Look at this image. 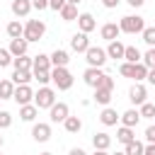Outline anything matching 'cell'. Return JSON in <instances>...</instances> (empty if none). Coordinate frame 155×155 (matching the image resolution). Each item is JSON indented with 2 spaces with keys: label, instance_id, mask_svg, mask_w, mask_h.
<instances>
[{
  "label": "cell",
  "instance_id": "ffe728a7",
  "mask_svg": "<svg viewBox=\"0 0 155 155\" xmlns=\"http://www.w3.org/2000/svg\"><path fill=\"white\" fill-rule=\"evenodd\" d=\"M92 145H94V150H109V145H111V136L104 133V131H99V133L92 136Z\"/></svg>",
  "mask_w": 155,
  "mask_h": 155
},
{
  "label": "cell",
  "instance_id": "f5cc1de1",
  "mask_svg": "<svg viewBox=\"0 0 155 155\" xmlns=\"http://www.w3.org/2000/svg\"><path fill=\"white\" fill-rule=\"evenodd\" d=\"M2 143H5V140H2V136H0V148H2Z\"/></svg>",
  "mask_w": 155,
  "mask_h": 155
},
{
  "label": "cell",
  "instance_id": "f35d334b",
  "mask_svg": "<svg viewBox=\"0 0 155 155\" xmlns=\"http://www.w3.org/2000/svg\"><path fill=\"white\" fill-rule=\"evenodd\" d=\"M143 63H145L148 68H155V48H148V51H145V56H143Z\"/></svg>",
  "mask_w": 155,
  "mask_h": 155
},
{
  "label": "cell",
  "instance_id": "52a82bcc",
  "mask_svg": "<svg viewBox=\"0 0 155 155\" xmlns=\"http://www.w3.org/2000/svg\"><path fill=\"white\" fill-rule=\"evenodd\" d=\"M48 116H51V124H63L68 116H70V109L65 102H56L51 109H48Z\"/></svg>",
  "mask_w": 155,
  "mask_h": 155
},
{
  "label": "cell",
  "instance_id": "ab89813d",
  "mask_svg": "<svg viewBox=\"0 0 155 155\" xmlns=\"http://www.w3.org/2000/svg\"><path fill=\"white\" fill-rule=\"evenodd\" d=\"M97 90H114V78H109V75H104Z\"/></svg>",
  "mask_w": 155,
  "mask_h": 155
},
{
  "label": "cell",
  "instance_id": "f6af8a7d",
  "mask_svg": "<svg viewBox=\"0 0 155 155\" xmlns=\"http://www.w3.org/2000/svg\"><path fill=\"white\" fill-rule=\"evenodd\" d=\"M143 155H155V143H148L145 150H143Z\"/></svg>",
  "mask_w": 155,
  "mask_h": 155
},
{
  "label": "cell",
  "instance_id": "d6986e66",
  "mask_svg": "<svg viewBox=\"0 0 155 155\" xmlns=\"http://www.w3.org/2000/svg\"><path fill=\"white\" fill-rule=\"evenodd\" d=\"M119 119H121V114H116V109H111V107H104L102 114H99V121H102L104 126H116Z\"/></svg>",
  "mask_w": 155,
  "mask_h": 155
},
{
  "label": "cell",
  "instance_id": "d4e9b609",
  "mask_svg": "<svg viewBox=\"0 0 155 155\" xmlns=\"http://www.w3.org/2000/svg\"><path fill=\"white\" fill-rule=\"evenodd\" d=\"M29 80H34L31 70H15L12 73V82L15 85H29Z\"/></svg>",
  "mask_w": 155,
  "mask_h": 155
},
{
  "label": "cell",
  "instance_id": "e575fe53",
  "mask_svg": "<svg viewBox=\"0 0 155 155\" xmlns=\"http://www.w3.org/2000/svg\"><path fill=\"white\" fill-rule=\"evenodd\" d=\"M140 119H155V104H150V102H145V104H140Z\"/></svg>",
  "mask_w": 155,
  "mask_h": 155
},
{
  "label": "cell",
  "instance_id": "7dc6e473",
  "mask_svg": "<svg viewBox=\"0 0 155 155\" xmlns=\"http://www.w3.org/2000/svg\"><path fill=\"white\" fill-rule=\"evenodd\" d=\"M126 2H128L131 7H143V5H145V0H126Z\"/></svg>",
  "mask_w": 155,
  "mask_h": 155
},
{
  "label": "cell",
  "instance_id": "f546056e",
  "mask_svg": "<svg viewBox=\"0 0 155 155\" xmlns=\"http://www.w3.org/2000/svg\"><path fill=\"white\" fill-rule=\"evenodd\" d=\"M124 61H126V63H140V61H143V53H140V51H138L136 46H126Z\"/></svg>",
  "mask_w": 155,
  "mask_h": 155
},
{
  "label": "cell",
  "instance_id": "681fc988",
  "mask_svg": "<svg viewBox=\"0 0 155 155\" xmlns=\"http://www.w3.org/2000/svg\"><path fill=\"white\" fill-rule=\"evenodd\" d=\"M92 155H109V153H107V150H94Z\"/></svg>",
  "mask_w": 155,
  "mask_h": 155
},
{
  "label": "cell",
  "instance_id": "c3c4849f",
  "mask_svg": "<svg viewBox=\"0 0 155 155\" xmlns=\"http://www.w3.org/2000/svg\"><path fill=\"white\" fill-rule=\"evenodd\" d=\"M68 155H87V153H85L82 148H70V153H68Z\"/></svg>",
  "mask_w": 155,
  "mask_h": 155
},
{
  "label": "cell",
  "instance_id": "30bf717a",
  "mask_svg": "<svg viewBox=\"0 0 155 155\" xmlns=\"http://www.w3.org/2000/svg\"><path fill=\"white\" fill-rule=\"evenodd\" d=\"M128 99L136 104V107H140V104H145L148 102V90H145V85H140V82H136L131 90H128Z\"/></svg>",
  "mask_w": 155,
  "mask_h": 155
},
{
  "label": "cell",
  "instance_id": "277c9868",
  "mask_svg": "<svg viewBox=\"0 0 155 155\" xmlns=\"http://www.w3.org/2000/svg\"><path fill=\"white\" fill-rule=\"evenodd\" d=\"M44 34H46V24H44L41 19H29V22L24 24V39H27L29 44L39 41Z\"/></svg>",
  "mask_w": 155,
  "mask_h": 155
},
{
  "label": "cell",
  "instance_id": "ba28073f",
  "mask_svg": "<svg viewBox=\"0 0 155 155\" xmlns=\"http://www.w3.org/2000/svg\"><path fill=\"white\" fill-rule=\"evenodd\" d=\"M19 107H24V104H31L34 102V90L29 87V85H17L15 87V97H12Z\"/></svg>",
  "mask_w": 155,
  "mask_h": 155
},
{
  "label": "cell",
  "instance_id": "cb8c5ba5",
  "mask_svg": "<svg viewBox=\"0 0 155 155\" xmlns=\"http://www.w3.org/2000/svg\"><path fill=\"white\" fill-rule=\"evenodd\" d=\"M53 65H51V56H46V53H39V56H34V68L31 70H51Z\"/></svg>",
  "mask_w": 155,
  "mask_h": 155
},
{
  "label": "cell",
  "instance_id": "83f0119b",
  "mask_svg": "<svg viewBox=\"0 0 155 155\" xmlns=\"http://www.w3.org/2000/svg\"><path fill=\"white\" fill-rule=\"evenodd\" d=\"M63 128H65L68 133H80V128H82L80 116H68V119L63 121Z\"/></svg>",
  "mask_w": 155,
  "mask_h": 155
},
{
  "label": "cell",
  "instance_id": "836d02e7",
  "mask_svg": "<svg viewBox=\"0 0 155 155\" xmlns=\"http://www.w3.org/2000/svg\"><path fill=\"white\" fill-rule=\"evenodd\" d=\"M34 73V80L41 85V87H46L48 82H51V70H31Z\"/></svg>",
  "mask_w": 155,
  "mask_h": 155
},
{
  "label": "cell",
  "instance_id": "4fadbf2b",
  "mask_svg": "<svg viewBox=\"0 0 155 155\" xmlns=\"http://www.w3.org/2000/svg\"><path fill=\"white\" fill-rule=\"evenodd\" d=\"M99 34H102V39H104V41H116V39H119V34H121V27H119V24H114V22H107V24H102Z\"/></svg>",
  "mask_w": 155,
  "mask_h": 155
},
{
  "label": "cell",
  "instance_id": "816d5d0a",
  "mask_svg": "<svg viewBox=\"0 0 155 155\" xmlns=\"http://www.w3.org/2000/svg\"><path fill=\"white\" fill-rule=\"evenodd\" d=\"M114 155H126V153H124V150H121V153H114Z\"/></svg>",
  "mask_w": 155,
  "mask_h": 155
},
{
  "label": "cell",
  "instance_id": "4dcf8cb0",
  "mask_svg": "<svg viewBox=\"0 0 155 155\" xmlns=\"http://www.w3.org/2000/svg\"><path fill=\"white\" fill-rule=\"evenodd\" d=\"M12 65H15V70H31V68H34V58H29V56H19V58L12 61Z\"/></svg>",
  "mask_w": 155,
  "mask_h": 155
},
{
  "label": "cell",
  "instance_id": "e0dca14e",
  "mask_svg": "<svg viewBox=\"0 0 155 155\" xmlns=\"http://www.w3.org/2000/svg\"><path fill=\"white\" fill-rule=\"evenodd\" d=\"M140 121V111L138 109H126L121 114V126H128V128H136Z\"/></svg>",
  "mask_w": 155,
  "mask_h": 155
},
{
  "label": "cell",
  "instance_id": "4316f807",
  "mask_svg": "<svg viewBox=\"0 0 155 155\" xmlns=\"http://www.w3.org/2000/svg\"><path fill=\"white\" fill-rule=\"evenodd\" d=\"M15 82L12 80H0V99H12L15 97Z\"/></svg>",
  "mask_w": 155,
  "mask_h": 155
},
{
  "label": "cell",
  "instance_id": "7a4b0ae2",
  "mask_svg": "<svg viewBox=\"0 0 155 155\" xmlns=\"http://www.w3.org/2000/svg\"><path fill=\"white\" fill-rule=\"evenodd\" d=\"M119 27H121L124 34H143V29H145V19H143L140 15H126V17H121Z\"/></svg>",
  "mask_w": 155,
  "mask_h": 155
},
{
  "label": "cell",
  "instance_id": "b9f144b4",
  "mask_svg": "<svg viewBox=\"0 0 155 155\" xmlns=\"http://www.w3.org/2000/svg\"><path fill=\"white\" fill-rule=\"evenodd\" d=\"M48 2H51V0H31L34 10H39V12H41V10H48Z\"/></svg>",
  "mask_w": 155,
  "mask_h": 155
},
{
  "label": "cell",
  "instance_id": "44dd1931",
  "mask_svg": "<svg viewBox=\"0 0 155 155\" xmlns=\"http://www.w3.org/2000/svg\"><path fill=\"white\" fill-rule=\"evenodd\" d=\"M5 31H7L10 39H22V36H24V24H22L19 19H12V22H7Z\"/></svg>",
  "mask_w": 155,
  "mask_h": 155
},
{
  "label": "cell",
  "instance_id": "74e56055",
  "mask_svg": "<svg viewBox=\"0 0 155 155\" xmlns=\"http://www.w3.org/2000/svg\"><path fill=\"white\" fill-rule=\"evenodd\" d=\"M12 126V114L10 111H0V128H10Z\"/></svg>",
  "mask_w": 155,
  "mask_h": 155
},
{
  "label": "cell",
  "instance_id": "7bdbcfd3",
  "mask_svg": "<svg viewBox=\"0 0 155 155\" xmlns=\"http://www.w3.org/2000/svg\"><path fill=\"white\" fill-rule=\"evenodd\" d=\"M145 143H155V124L145 128Z\"/></svg>",
  "mask_w": 155,
  "mask_h": 155
},
{
  "label": "cell",
  "instance_id": "db71d44e",
  "mask_svg": "<svg viewBox=\"0 0 155 155\" xmlns=\"http://www.w3.org/2000/svg\"><path fill=\"white\" fill-rule=\"evenodd\" d=\"M41 155H53V153H41Z\"/></svg>",
  "mask_w": 155,
  "mask_h": 155
},
{
  "label": "cell",
  "instance_id": "5b68a950",
  "mask_svg": "<svg viewBox=\"0 0 155 155\" xmlns=\"http://www.w3.org/2000/svg\"><path fill=\"white\" fill-rule=\"evenodd\" d=\"M51 82L58 90H70L73 87V75L68 68H51Z\"/></svg>",
  "mask_w": 155,
  "mask_h": 155
},
{
  "label": "cell",
  "instance_id": "d6a6232c",
  "mask_svg": "<svg viewBox=\"0 0 155 155\" xmlns=\"http://www.w3.org/2000/svg\"><path fill=\"white\" fill-rule=\"evenodd\" d=\"M143 150H145V145L140 140H131L128 145H124V153L126 155H143Z\"/></svg>",
  "mask_w": 155,
  "mask_h": 155
},
{
  "label": "cell",
  "instance_id": "8992f818",
  "mask_svg": "<svg viewBox=\"0 0 155 155\" xmlns=\"http://www.w3.org/2000/svg\"><path fill=\"white\" fill-rule=\"evenodd\" d=\"M107 51L104 48H99V46H90L87 51H85V61H87V68H102L104 63H107Z\"/></svg>",
  "mask_w": 155,
  "mask_h": 155
},
{
  "label": "cell",
  "instance_id": "484cf974",
  "mask_svg": "<svg viewBox=\"0 0 155 155\" xmlns=\"http://www.w3.org/2000/svg\"><path fill=\"white\" fill-rule=\"evenodd\" d=\"M36 114H39L36 104H24V107H19V119H22V121H34Z\"/></svg>",
  "mask_w": 155,
  "mask_h": 155
},
{
  "label": "cell",
  "instance_id": "5bb4252c",
  "mask_svg": "<svg viewBox=\"0 0 155 155\" xmlns=\"http://www.w3.org/2000/svg\"><path fill=\"white\" fill-rule=\"evenodd\" d=\"M31 0H12V5H10V10H12V15L15 17H27L29 12H31Z\"/></svg>",
  "mask_w": 155,
  "mask_h": 155
},
{
  "label": "cell",
  "instance_id": "2e32d148",
  "mask_svg": "<svg viewBox=\"0 0 155 155\" xmlns=\"http://www.w3.org/2000/svg\"><path fill=\"white\" fill-rule=\"evenodd\" d=\"M78 27H80L82 34H90V31L97 27V22H94V17H92L90 12H80V17H78Z\"/></svg>",
  "mask_w": 155,
  "mask_h": 155
},
{
  "label": "cell",
  "instance_id": "1f68e13d",
  "mask_svg": "<svg viewBox=\"0 0 155 155\" xmlns=\"http://www.w3.org/2000/svg\"><path fill=\"white\" fill-rule=\"evenodd\" d=\"M94 102L102 107H109L111 102V90H94Z\"/></svg>",
  "mask_w": 155,
  "mask_h": 155
},
{
  "label": "cell",
  "instance_id": "ee69618b",
  "mask_svg": "<svg viewBox=\"0 0 155 155\" xmlns=\"http://www.w3.org/2000/svg\"><path fill=\"white\" fill-rule=\"evenodd\" d=\"M102 5H104L107 10H114V7L119 5V0H102Z\"/></svg>",
  "mask_w": 155,
  "mask_h": 155
},
{
  "label": "cell",
  "instance_id": "8fae6325",
  "mask_svg": "<svg viewBox=\"0 0 155 155\" xmlns=\"http://www.w3.org/2000/svg\"><path fill=\"white\" fill-rule=\"evenodd\" d=\"M31 138L36 140V143H46L48 138H51V124H34L31 126Z\"/></svg>",
  "mask_w": 155,
  "mask_h": 155
},
{
  "label": "cell",
  "instance_id": "8d00e7d4",
  "mask_svg": "<svg viewBox=\"0 0 155 155\" xmlns=\"http://www.w3.org/2000/svg\"><path fill=\"white\" fill-rule=\"evenodd\" d=\"M12 53H10V48H0V68H7V65H12Z\"/></svg>",
  "mask_w": 155,
  "mask_h": 155
},
{
  "label": "cell",
  "instance_id": "d590c367",
  "mask_svg": "<svg viewBox=\"0 0 155 155\" xmlns=\"http://www.w3.org/2000/svg\"><path fill=\"white\" fill-rule=\"evenodd\" d=\"M143 41H145L150 48H155V27H145V29H143Z\"/></svg>",
  "mask_w": 155,
  "mask_h": 155
},
{
  "label": "cell",
  "instance_id": "f1b7e54d",
  "mask_svg": "<svg viewBox=\"0 0 155 155\" xmlns=\"http://www.w3.org/2000/svg\"><path fill=\"white\" fill-rule=\"evenodd\" d=\"M78 17H80V15H78V5H70V2H68V5L61 10V19H63V22H73V19H78Z\"/></svg>",
  "mask_w": 155,
  "mask_h": 155
},
{
  "label": "cell",
  "instance_id": "9a60e30c",
  "mask_svg": "<svg viewBox=\"0 0 155 155\" xmlns=\"http://www.w3.org/2000/svg\"><path fill=\"white\" fill-rule=\"evenodd\" d=\"M27 48H29V41L22 36V39H12L10 41V53L12 58H19V56H27Z\"/></svg>",
  "mask_w": 155,
  "mask_h": 155
},
{
  "label": "cell",
  "instance_id": "603a6c76",
  "mask_svg": "<svg viewBox=\"0 0 155 155\" xmlns=\"http://www.w3.org/2000/svg\"><path fill=\"white\" fill-rule=\"evenodd\" d=\"M116 140H119V143H124V145H128L131 140H136V131H133V128H128V126H121V128L116 131Z\"/></svg>",
  "mask_w": 155,
  "mask_h": 155
},
{
  "label": "cell",
  "instance_id": "9c48e42d",
  "mask_svg": "<svg viewBox=\"0 0 155 155\" xmlns=\"http://www.w3.org/2000/svg\"><path fill=\"white\" fill-rule=\"evenodd\" d=\"M104 75H107V73H104L102 68H87V70L82 73V80H85V85H90L92 90H97Z\"/></svg>",
  "mask_w": 155,
  "mask_h": 155
},
{
  "label": "cell",
  "instance_id": "7c38bea8",
  "mask_svg": "<svg viewBox=\"0 0 155 155\" xmlns=\"http://www.w3.org/2000/svg\"><path fill=\"white\" fill-rule=\"evenodd\" d=\"M70 48H73L75 53H85V51L90 48V39H87V34H82V31L73 34V39H70Z\"/></svg>",
  "mask_w": 155,
  "mask_h": 155
},
{
  "label": "cell",
  "instance_id": "60d3db41",
  "mask_svg": "<svg viewBox=\"0 0 155 155\" xmlns=\"http://www.w3.org/2000/svg\"><path fill=\"white\" fill-rule=\"evenodd\" d=\"M65 5H68V0H51V2H48V10H56V12H61Z\"/></svg>",
  "mask_w": 155,
  "mask_h": 155
},
{
  "label": "cell",
  "instance_id": "f907efd6",
  "mask_svg": "<svg viewBox=\"0 0 155 155\" xmlns=\"http://www.w3.org/2000/svg\"><path fill=\"white\" fill-rule=\"evenodd\" d=\"M68 2H70V5H78V2H82V0H68Z\"/></svg>",
  "mask_w": 155,
  "mask_h": 155
},
{
  "label": "cell",
  "instance_id": "7402d4cb",
  "mask_svg": "<svg viewBox=\"0 0 155 155\" xmlns=\"http://www.w3.org/2000/svg\"><path fill=\"white\" fill-rule=\"evenodd\" d=\"M124 53H126V46L116 39V41H109V46H107V56L109 58H124Z\"/></svg>",
  "mask_w": 155,
  "mask_h": 155
},
{
  "label": "cell",
  "instance_id": "6da1fadb",
  "mask_svg": "<svg viewBox=\"0 0 155 155\" xmlns=\"http://www.w3.org/2000/svg\"><path fill=\"white\" fill-rule=\"evenodd\" d=\"M148 70H150V68H148L143 61H140V63H126V61H124V63L119 65V73H121L124 78L136 80V82H143V80L148 78Z\"/></svg>",
  "mask_w": 155,
  "mask_h": 155
},
{
  "label": "cell",
  "instance_id": "3957f363",
  "mask_svg": "<svg viewBox=\"0 0 155 155\" xmlns=\"http://www.w3.org/2000/svg\"><path fill=\"white\" fill-rule=\"evenodd\" d=\"M34 104L36 109H51L56 104V90L53 87H39V92H34Z\"/></svg>",
  "mask_w": 155,
  "mask_h": 155
},
{
  "label": "cell",
  "instance_id": "bcb514c9",
  "mask_svg": "<svg viewBox=\"0 0 155 155\" xmlns=\"http://www.w3.org/2000/svg\"><path fill=\"white\" fill-rule=\"evenodd\" d=\"M145 80H148L150 85H155V68H150V70H148V78H145Z\"/></svg>",
  "mask_w": 155,
  "mask_h": 155
},
{
  "label": "cell",
  "instance_id": "ac0fdd59",
  "mask_svg": "<svg viewBox=\"0 0 155 155\" xmlns=\"http://www.w3.org/2000/svg\"><path fill=\"white\" fill-rule=\"evenodd\" d=\"M68 61H70V56H68V51H63V48H56V51L51 53V65H53V68H68Z\"/></svg>",
  "mask_w": 155,
  "mask_h": 155
}]
</instances>
